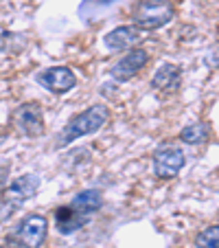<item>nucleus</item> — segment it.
Returning <instances> with one entry per match:
<instances>
[{
	"label": "nucleus",
	"mask_w": 219,
	"mask_h": 248,
	"mask_svg": "<svg viewBox=\"0 0 219 248\" xmlns=\"http://www.w3.org/2000/svg\"><path fill=\"white\" fill-rule=\"evenodd\" d=\"M103 206V196L99 189L79 191L70 204H64L55 211V226L61 235H70L88 224V220Z\"/></svg>",
	"instance_id": "nucleus-1"
},
{
	"label": "nucleus",
	"mask_w": 219,
	"mask_h": 248,
	"mask_svg": "<svg viewBox=\"0 0 219 248\" xmlns=\"http://www.w3.org/2000/svg\"><path fill=\"white\" fill-rule=\"evenodd\" d=\"M107 119H110V110H107V106H101V103L84 110V112L77 114L75 119H70L68 125L59 132V136H57V147H66L70 140L79 139V136L94 134L97 130H101V127L105 125Z\"/></svg>",
	"instance_id": "nucleus-2"
},
{
	"label": "nucleus",
	"mask_w": 219,
	"mask_h": 248,
	"mask_svg": "<svg viewBox=\"0 0 219 248\" xmlns=\"http://www.w3.org/2000/svg\"><path fill=\"white\" fill-rule=\"evenodd\" d=\"M40 189V178L33 173H24L22 178H18L15 183H11L7 189H2L0 196V222L9 220L15 213V209L24 204L27 200H31Z\"/></svg>",
	"instance_id": "nucleus-3"
},
{
	"label": "nucleus",
	"mask_w": 219,
	"mask_h": 248,
	"mask_svg": "<svg viewBox=\"0 0 219 248\" xmlns=\"http://www.w3.org/2000/svg\"><path fill=\"white\" fill-rule=\"evenodd\" d=\"M46 235H48V220L44 216H40V213H31L7 235V246L40 248L46 242Z\"/></svg>",
	"instance_id": "nucleus-4"
},
{
	"label": "nucleus",
	"mask_w": 219,
	"mask_h": 248,
	"mask_svg": "<svg viewBox=\"0 0 219 248\" xmlns=\"http://www.w3.org/2000/svg\"><path fill=\"white\" fill-rule=\"evenodd\" d=\"M173 14L175 9H173L171 0H143L134 14V20L138 29L154 31V29H160L171 22Z\"/></svg>",
	"instance_id": "nucleus-5"
},
{
	"label": "nucleus",
	"mask_w": 219,
	"mask_h": 248,
	"mask_svg": "<svg viewBox=\"0 0 219 248\" xmlns=\"http://www.w3.org/2000/svg\"><path fill=\"white\" fill-rule=\"evenodd\" d=\"M35 81H38L42 88L51 90V93L64 94L75 88L77 77H75V73L70 68H66V66H53V68L40 70L38 75H35Z\"/></svg>",
	"instance_id": "nucleus-6"
},
{
	"label": "nucleus",
	"mask_w": 219,
	"mask_h": 248,
	"mask_svg": "<svg viewBox=\"0 0 219 248\" xmlns=\"http://www.w3.org/2000/svg\"><path fill=\"white\" fill-rule=\"evenodd\" d=\"M184 167V152L175 145H162L154 154V171L158 178H173Z\"/></svg>",
	"instance_id": "nucleus-7"
},
{
	"label": "nucleus",
	"mask_w": 219,
	"mask_h": 248,
	"mask_svg": "<svg viewBox=\"0 0 219 248\" xmlns=\"http://www.w3.org/2000/svg\"><path fill=\"white\" fill-rule=\"evenodd\" d=\"M15 127L24 136H42L44 134V117L38 103H24L15 110Z\"/></svg>",
	"instance_id": "nucleus-8"
},
{
	"label": "nucleus",
	"mask_w": 219,
	"mask_h": 248,
	"mask_svg": "<svg viewBox=\"0 0 219 248\" xmlns=\"http://www.w3.org/2000/svg\"><path fill=\"white\" fill-rule=\"evenodd\" d=\"M147 62H149V55H147V53L140 51V48H131L125 57H121V60L112 66L110 75H112L117 81H127L134 75H138V70L143 68Z\"/></svg>",
	"instance_id": "nucleus-9"
},
{
	"label": "nucleus",
	"mask_w": 219,
	"mask_h": 248,
	"mask_svg": "<svg viewBox=\"0 0 219 248\" xmlns=\"http://www.w3.org/2000/svg\"><path fill=\"white\" fill-rule=\"evenodd\" d=\"M143 40V29L138 27H118L114 31H110L103 40L110 51H125V48H131Z\"/></svg>",
	"instance_id": "nucleus-10"
},
{
	"label": "nucleus",
	"mask_w": 219,
	"mask_h": 248,
	"mask_svg": "<svg viewBox=\"0 0 219 248\" xmlns=\"http://www.w3.org/2000/svg\"><path fill=\"white\" fill-rule=\"evenodd\" d=\"M151 86L162 94L177 93V88H180V68L175 64H162L158 68V73L154 75V79H151Z\"/></svg>",
	"instance_id": "nucleus-11"
},
{
	"label": "nucleus",
	"mask_w": 219,
	"mask_h": 248,
	"mask_svg": "<svg viewBox=\"0 0 219 248\" xmlns=\"http://www.w3.org/2000/svg\"><path fill=\"white\" fill-rule=\"evenodd\" d=\"M208 134H210V130L206 123H191V125H187L180 132V139L184 143H189V145H200V143L208 140Z\"/></svg>",
	"instance_id": "nucleus-12"
},
{
	"label": "nucleus",
	"mask_w": 219,
	"mask_h": 248,
	"mask_svg": "<svg viewBox=\"0 0 219 248\" xmlns=\"http://www.w3.org/2000/svg\"><path fill=\"white\" fill-rule=\"evenodd\" d=\"M217 242H219V231L217 226H208L204 229L195 239V246L197 248H217Z\"/></svg>",
	"instance_id": "nucleus-13"
},
{
	"label": "nucleus",
	"mask_w": 219,
	"mask_h": 248,
	"mask_svg": "<svg viewBox=\"0 0 219 248\" xmlns=\"http://www.w3.org/2000/svg\"><path fill=\"white\" fill-rule=\"evenodd\" d=\"M7 176H9V167H7V165H0V191H2L7 185Z\"/></svg>",
	"instance_id": "nucleus-14"
}]
</instances>
